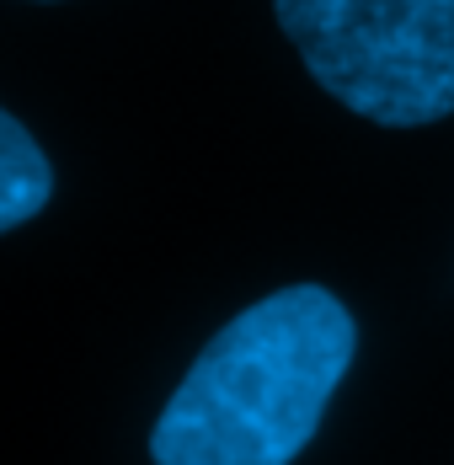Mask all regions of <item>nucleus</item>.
Returning <instances> with one entry per match:
<instances>
[{"mask_svg":"<svg viewBox=\"0 0 454 465\" xmlns=\"http://www.w3.org/2000/svg\"><path fill=\"white\" fill-rule=\"evenodd\" d=\"M359 331L337 294H262L198 353L150 433L155 465H289L353 364Z\"/></svg>","mask_w":454,"mask_h":465,"instance_id":"nucleus-1","label":"nucleus"},{"mask_svg":"<svg viewBox=\"0 0 454 465\" xmlns=\"http://www.w3.org/2000/svg\"><path fill=\"white\" fill-rule=\"evenodd\" d=\"M272 11L348 113L385 129L454 113V0H272Z\"/></svg>","mask_w":454,"mask_h":465,"instance_id":"nucleus-2","label":"nucleus"},{"mask_svg":"<svg viewBox=\"0 0 454 465\" xmlns=\"http://www.w3.org/2000/svg\"><path fill=\"white\" fill-rule=\"evenodd\" d=\"M54 193V172L38 140L0 107V235L27 225Z\"/></svg>","mask_w":454,"mask_h":465,"instance_id":"nucleus-3","label":"nucleus"}]
</instances>
